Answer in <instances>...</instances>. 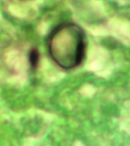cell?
<instances>
[{"label": "cell", "mask_w": 130, "mask_h": 146, "mask_svg": "<svg viewBox=\"0 0 130 146\" xmlns=\"http://www.w3.org/2000/svg\"><path fill=\"white\" fill-rule=\"evenodd\" d=\"M47 48L50 58L59 67L65 70L75 69L84 59L86 35L76 23H61L49 33Z\"/></svg>", "instance_id": "6da1fadb"}, {"label": "cell", "mask_w": 130, "mask_h": 146, "mask_svg": "<svg viewBox=\"0 0 130 146\" xmlns=\"http://www.w3.org/2000/svg\"><path fill=\"white\" fill-rule=\"evenodd\" d=\"M40 54L36 49H32L29 53V63L32 69H36L38 65Z\"/></svg>", "instance_id": "7a4b0ae2"}]
</instances>
